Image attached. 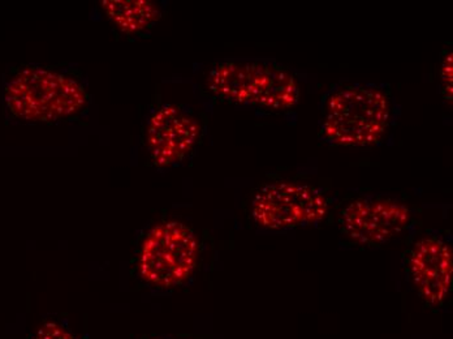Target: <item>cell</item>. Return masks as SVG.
Wrapping results in <instances>:
<instances>
[{
	"label": "cell",
	"mask_w": 453,
	"mask_h": 339,
	"mask_svg": "<svg viewBox=\"0 0 453 339\" xmlns=\"http://www.w3.org/2000/svg\"><path fill=\"white\" fill-rule=\"evenodd\" d=\"M391 115V98L382 88L345 82L326 101L320 136L331 145L366 148L382 140Z\"/></svg>",
	"instance_id": "7a4b0ae2"
},
{
	"label": "cell",
	"mask_w": 453,
	"mask_h": 339,
	"mask_svg": "<svg viewBox=\"0 0 453 339\" xmlns=\"http://www.w3.org/2000/svg\"><path fill=\"white\" fill-rule=\"evenodd\" d=\"M102 10L110 23L127 37H141L162 18L159 5L149 0H106L102 2Z\"/></svg>",
	"instance_id": "9c48e42d"
},
{
	"label": "cell",
	"mask_w": 453,
	"mask_h": 339,
	"mask_svg": "<svg viewBox=\"0 0 453 339\" xmlns=\"http://www.w3.org/2000/svg\"><path fill=\"white\" fill-rule=\"evenodd\" d=\"M411 212L404 203L382 196H366L349 201L340 211V233L353 244L375 247L407 231Z\"/></svg>",
	"instance_id": "8992f818"
},
{
	"label": "cell",
	"mask_w": 453,
	"mask_h": 339,
	"mask_svg": "<svg viewBox=\"0 0 453 339\" xmlns=\"http://www.w3.org/2000/svg\"><path fill=\"white\" fill-rule=\"evenodd\" d=\"M35 339H79L67 325L60 324L58 321H46L38 329Z\"/></svg>",
	"instance_id": "8fae6325"
},
{
	"label": "cell",
	"mask_w": 453,
	"mask_h": 339,
	"mask_svg": "<svg viewBox=\"0 0 453 339\" xmlns=\"http://www.w3.org/2000/svg\"><path fill=\"white\" fill-rule=\"evenodd\" d=\"M198 261L200 242L195 230L180 220H167L143 234L132 266L143 285L170 290L193 277Z\"/></svg>",
	"instance_id": "277c9868"
},
{
	"label": "cell",
	"mask_w": 453,
	"mask_h": 339,
	"mask_svg": "<svg viewBox=\"0 0 453 339\" xmlns=\"http://www.w3.org/2000/svg\"><path fill=\"white\" fill-rule=\"evenodd\" d=\"M453 59L451 50L444 51L443 59H441L439 77H441V95L444 99L452 102V81H453Z\"/></svg>",
	"instance_id": "30bf717a"
},
{
	"label": "cell",
	"mask_w": 453,
	"mask_h": 339,
	"mask_svg": "<svg viewBox=\"0 0 453 339\" xmlns=\"http://www.w3.org/2000/svg\"><path fill=\"white\" fill-rule=\"evenodd\" d=\"M405 269L411 285L431 310L451 299L453 258L449 239L438 234L419 236L405 253Z\"/></svg>",
	"instance_id": "ba28073f"
},
{
	"label": "cell",
	"mask_w": 453,
	"mask_h": 339,
	"mask_svg": "<svg viewBox=\"0 0 453 339\" xmlns=\"http://www.w3.org/2000/svg\"><path fill=\"white\" fill-rule=\"evenodd\" d=\"M3 102L12 119L30 124H59L88 114L91 95L77 68L29 65L8 76Z\"/></svg>",
	"instance_id": "6da1fadb"
},
{
	"label": "cell",
	"mask_w": 453,
	"mask_h": 339,
	"mask_svg": "<svg viewBox=\"0 0 453 339\" xmlns=\"http://www.w3.org/2000/svg\"><path fill=\"white\" fill-rule=\"evenodd\" d=\"M327 195L311 184L279 181L266 184L251 200V219L265 230H291L327 216Z\"/></svg>",
	"instance_id": "5b68a950"
},
{
	"label": "cell",
	"mask_w": 453,
	"mask_h": 339,
	"mask_svg": "<svg viewBox=\"0 0 453 339\" xmlns=\"http://www.w3.org/2000/svg\"><path fill=\"white\" fill-rule=\"evenodd\" d=\"M203 135L200 121L180 104H165L151 112L143 140L154 166L165 169L181 164Z\"/></svg>",
	"instance_id": "52a82bcc"
},
{
	"label": "cell",
	"mask_w": 453,
	"mask_h": 339,
	"mask_svg": "<svg viewBox=\"0 0 453 339\" xmlns=\"http://www.w3.org/2000/svg\"><path fill=\"white\" fill-rule=\"evenodd\" d=\"M207 88L215 97L253 109L283 112L300 99L291 71L272 60H228L207 74Z\"/></svg>",
	"instance_id": "3957f363"
}]
</instances>
